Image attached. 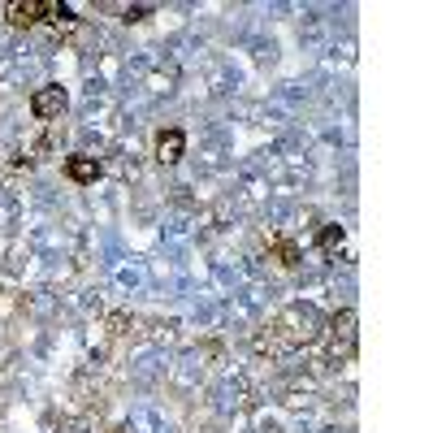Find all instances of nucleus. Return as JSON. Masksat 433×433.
<instances>
[{
    "label": "nucleus",
    "mask_w": 433,
    "mask_h": 433,
    "mask_svg": "<svg viewBox=\"0 0 433 433\" xmlns=\"http://www.w3.org/2000/svg\"><path fill=\"white\" fill-rule=\"evenodd\" d=\"M61 108H66V91L61 87H48V91L35 95V113L39 118H52V113H61Z\"/></svg>",
    "instance_id": "1"
},
{
    "label": "nucleus",
    "mask_w": 433,
    "mask_h": 433,
    "mask_svg": "<svg viewBox=\"0 0 433 433\" xmlns=\"http://www.w3.org/2000/svg\"><path fill=\"white\" fill-rule=\"evenodd\" d=\"M156 156L160 160H178L182 156V130H165L156 139Z\"/></svg>",
    "instance_id": "2"
},
{
    "label": "nucleus",
    "mask_w": 433,
    "mask_h": 433,
    "mask_svg": "<svg viewBox=\"0 0 433 433\" xmlns=\"http://www.w3.org/2000/svg\"><path fill=\"white\" fill-rule=\"evenodd\" d=\"M39 14H52V5H9V22H35Z\"/></svg>",
    "instance_id": "3"
},
{
    "label": "nucleus",
    "mask_w": 433,
    "mask_h": 433,
    "mask_svg": "<svg viewBox=\"0 0 433 433\" xmlns=\"http://www.w3.org/2000/svg\"><path fill=\"white\" fill-rule=\"evenodd\" d=\"M70 174H74V178H95L100 165H91V160H70Z\"/></svg>",
    "instance_id": "4"
}]
</instances>
